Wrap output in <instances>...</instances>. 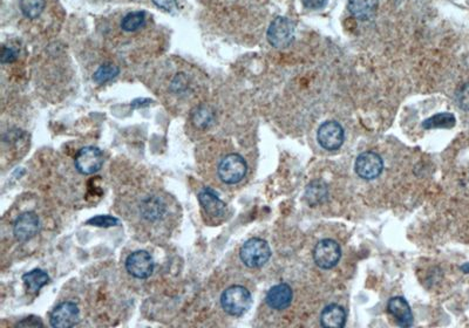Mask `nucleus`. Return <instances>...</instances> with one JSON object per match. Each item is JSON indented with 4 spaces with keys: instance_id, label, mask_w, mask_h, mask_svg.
<instances>
[{
    "instance_id": "obj_1",
    "label": "nucleus",
    "mask_w": 469,
    "mask_h": 328,
    "mask_svg": "<svg viewBox=\"0 0 469 328\" xmlns=\"http://www.w3.org/2000/svg\"><path fill=\"white\" fill-rule=\"evenodd\" d=\"M172 199L159 190L142 191L132 203V216L137 219L140 226L152 229H160L168 226L174 209Z\"/></svg>"
},
{
    "instance_id": "obj_2",
    "label": "nucleus",
    "mask_w": 469,
    "mask_h": 328,
    "mask_svg": "<svg viewBox=\"0 0 469 328\" xmlns=\"http://www.w3.org/2000/svg\"><path fill=\"white\" fill-rule=\"evenodd\" d=\"M253 297L244 286H230L221 295L222 309L233 317H241L250 309Z\"/></svg>"
},
{
    "instance_id": "obj_3",
    "label": "nucleus",
    "mask_w": 469,
    "mask_h": 328,
    "mask_svg": "<svg viewBox=\"0 0 469 328\" xmlns=\"http://www.w3.org/2000/svg\"><path fill=\"white\" fill-rule=\"evenodd\" d=\"M248 171L246 159L238 154L231 153L221 159L217 166V175L228 186L240 183Z\"/></svg>"
},
{
    "instance_id": "obj_4",
    "label": "nucleus",
    "mask_w": 469,
    "mask_h": 328,
    "mask_svg": "<svg viewBox=\"0 0 469 328\" xmlns=\"http://www.w3.org/2000/svg\"><path fill=\"white\" fill-rule=\"evenodd\" d=\"M240 257L244 265L250 269H258L269 262L271 249L264 239L251 238L241 248Z\"/></svg>"
},
{
    "instance_id": "obj_5",
    "label": "nucleus",
    "mask_w": 469,
    "mask_h": 328,
    "mask_svg": "<svg viewBox=\"0 0 469 328\" xmlns=\"http://www.w3.org/2000/svg\"><path fill=\"white\" fill-rule=\"evenodd\" d=\"M295 38V27L291 20L278 17L273 20L268 30V40L271 46L276 48H285L290 46Z\"/></svg>"
},
{
    "instance_id": "obj_6",
    "label": "nucleus",
    "mask_w": 469,
    "mask_h": 328,
    "mask_svg": "<svg viewBox=\"0 0 469 328\" xmlns=\"http://www.w3.org/2000/svg\"><path fill=\"white\" fill-rule=\"evenodd\" d=\"M342 250L338 243L332 239H324L313 250V260L320 269L330 270L338 264Z\"/></svg>"
},
{
    "instance_id": "obj_7",
    "label": "nucleus",
    "mask_w": 469,
    "mask_h": 328,
    "mask_svg": "<svg viewBox=\"0 0 469 328\" xmlns=\"http://www.w3.org/2000/svg\"><path fill=\"white\" fill-rule=\"evenodd\" d=\"M126 269L134 278H149L155 269L153 257L143 250L133 252L126 259Z\"/></svg>"
},
{
    "instance_id": "obj_8",
    "label": "nucleus",
    "mask_w": 469,
    "mask_h": 328,
    "mask_svg": "<svg viewBox=\"0 0 469 328\" xmlns=\"http://www.w3.org/2000/svg\"><path fill=\"white\" fill-rule=\"evenodd\" d=\"M74 163L79 173L83 175H92L102 168L103 155L97 147H86L79 150Z\"/></svg>"
},
{
    "instance_id": "obj_9",
    "label": "nucleus",
    "mask_w": 469,
    "mask_h": 328,
    "mask_svg": "<svg viewBox=\"0 0 469 328\" xmlns=\"http://www.w3.org/2000/svg\"><path fill=\"white\" fill-rule=\"evenodd\" d=\"M80 320V311L77 304L72 302H61L52 311L50 322L52 327L68 328L77 325Z\"/></svg>"
},
{
    "instance_id": "obj_10",
    "label": "nucleus",
    "mask_w": 469,
    "mask_h": 328,
    "mask_svg": "<svg viewBox=\"0 0 469 328\" xmlns=\"http://www.w3.org/2000/svg\"><path fill=\"white\" fill-rule=\"evenodd\" d=\"M199 202L208 222L218 223L226 216V206L215 195L213 190H202L199 194Z\"/></svg>"
},
{
    "instance_id": "obj_11",
    "label": "nucleus",
    "mask_w": 469,
    "mask_h": 328,
    "mask_svg": "<svg viewBox=\"0 0 469 328\" xmlns=\"http://www.w3.org/2000/svg\"><path fill=\"white\" fill-rule=\"evenodd\" d=\"M317 137L324 149L337 150L343 144L345 134L339 123L336 121H327L320 127Z\"/></svg>"
},
{
    "instance_id": "obj_12",
    "label": "nucleus",
    "mask_w": 469,
    "mask_h": 328,
    "mask_svg": "<svg viewBox=\"0 0 469 328\" xmlns=\"http://www.w3.org/2000/svg\"><path fill=\"white\" fill-rule=\"evenodd\" d=\"M41 229V221L32 211L21 213L14 224V235L19 242H27L37 236Z\"/></svg>"
},
{
    "instance_id": "obj_13",
    "label": "nucleus",
    "mask_w": 469,
    "mask_h": 328,
    "mask_svg": "<svg viewBox=\"0 0 469 328\" xmlns=\"http://www.w3.org/2000/svg\"><path fill=\"white\" fill-rule=\"evenodd\" d=\"M384 162L381 157L373 152L360 154L356 161V173L362 179H374L383 173Z\"/></svg>"
},
{
    "instance_id": "obj_14",
    "label": "nucleus",
    "mask_w": 469,
    "mask_h": 328,
    "mask_svg": "<svg viewBox=\"0 0 469 328\" xmlns=\"http://www.w3.org/2000/svg\"><path fill=\"white\" fill-rule=\"evenodd\" d=\"M265 300L271 309L282 311L289 307L293 302V290L288 284H278L266 293Z\"/></svg>"
},
{
    "instance_id": "obj_15",
    "label": "nucleus",
    "mask_w": 469,
    "mask_h": 328,
    "mask_svg": "<svg viewBox=\"0 0 469 328\" xmlns=\"http://www.w3.org/2000/svg\"><path fill=\"white\" fill-rule=\"evenodd\" d=\"M387 311L401 327H411L413 325L412 311L409 302L401 297L391 299L387 304Z\"/></svg>"
},
{
    "instance_id": "obj_16",
    "label": "nucleus",
    "mask_w": 469,
    "mask_h": 328,
    "mask_svg": "<svg viewBox=\"0 0 469 328\" xmlns=\"http://www.w3.org/2000/svg\"><path fill=\"white\" fill-rule=\"evenodd\" d=\"M347 322V312L342 306L329 305L322 312L320 317V324L323 327L327 328H339L344 327Z\"/></svg>"
},
{
    "instance_id": "obj_17",
    "label": "nucleus",
    "mask_w": 469,
    "mask_h": 328,
    "mask_svg": "<svg viewBox=\"0 0 469 328\" xmlns=\"http://www.w3.org/2000/svg\"><path fill=\"white\" fill-rule=\"evenodd\" d=\"M378 10V0H349V11L362 21L372 19Z\"/></svg>"
},
{
    "instance_id": "obj_18",
    "label": "nucleus",
    "mask_w": 469,
    "mask_h": 328,
    "mask_svg": "<svg viewBox=\"0 0 469 328\" xmlns=\"http://www.w3.org/2000/svg\"><path fill=\"white\" fill-rule=\"evenodd\" d=\"M23 280L31 292H38L50 282V277L43 270H33L23 275Z\"/></svg>"
},
{
    "instance_id": "obj_19",
    "label": "nucleus",
    "mask_w": 469,
    "mask_h": 328,
    "mask_svg": "<svg viewBox=\"0 0 469 328\" xmlns=\"http://www.w3.org/2000/svg\"><path fill=\"white\" fill-rule=\"evenodd\" d=\"M215 115L210 107L200 106L197 107L196 110H194L191 114V121H193L194 126L199 128V129H206L208 127L214 122Z\"/></svg>"
},
{
    "instance_id": "obj_20",
    "label": "nucleus",
    "mask_w": 469,
    "mask_h": 328,
    "mask_svg": "<svg viewBox=\"0 0 469 328\" xmlns=\"http://www.w3.org/2000/svg\"><path fill=\"white\" fill-rule=\"evenodd\" d=\"M144 23H146V14L143 11L130 12L125 16L121 21V28L125 32H135V31L140 30Z\"/></svg>"
},
{
    "instance_id": "obj_21",
    "label": "nucleus",
    "mask_w": 469,
    "mask_h": 328,
    "mask_svg": "<svg viewBox=\"0 0 469 328\" xmlns=\"http://www.w3.org/2000/svg\"><path fill=\"white\" fill-rule=\"evenodd\" d=\"M454 125H455V117L452 114L441 113L423 121V127L425 129H434V128H452Z\"/></svg>"
},
{
    "instance_id": "obj_22",
    "label": "nucleus",
    "mask_w": 469,
    "mask_h": 328,
    "mask_svg": "<svg viewBox=\"0 0 469 328\" xmlns=\"http://www.w3.org/2000/svg\"><path fill=\"white\" fill-rule=\"evenodd\" d=\"M46 6L45 0H21V10L28 19H37L41 17Z\"/></svg>"
},
{
    "instance_id": "obj_23",
    "label": "nucleus",
    "mask_w": 469,
    "mask_h": 328,
    "mask_svg": "<svg viewBox=\"0 0 469 328\" xmlns=\"http://www.w3.org/2000/svg\"><path fill=\"white\" fill-rule=\"evenodd\" d=\"M119 73H120L119 67L115 66L113 63H105L102 66L99 67V70L94 73V80L98 83H108L117 77Z\"/></svg>"
},
{
    "instance_id": "obj_24",
    "label": "nucleus",
    "mask_w": 469,
    "mask_h": 328,
    "mask_svg": "<svg viewBox=\"0 0 469 328\" xmlns=\"http://www.w3.org/2000/svg\"><path fill=\"white\" fill-rule=\"evenodd\" d=\"M87 224L95 226H105V228H110V226H115L119 224V219L112 216H97L87 221Z\"/></svg>"
},
{
    "instance_id": "obj_25",
    "label": "nucleus",
    "mask_w": 469,
    "mask_h": 328,
    "mask_svg": "<svg viewBox=\"0 0 469 328\" xmlns=\"http://www.w3.org/2000/svg\"><path fill=\"white\" fill-rule=\"evenodd\" d=\"M317 183H312L310 184L309 188H307V193H306V199H311L312 201L310 203L316 202L317 199L320 201V199H323V196L327 195V193L323 194V190H327L325 188H322V186H316Z\"/></svg>"
},
{
    "instance_id": "obj_26",
    "label": "nucleus",
    "mask_w": 469,
    "mask_h": 328,
    "mask_svg": "<svg viewBox=\"0 0 469 328\" xmlns=\"http://www.w3.org/2000/svg\"><path fill=\"white\" fill-rule=\"evenodd\" d=\"M458 102L463 110H469V83L461 87V90H459Z\"/></svg>"
},
{
    "instance_id": "obj_27",
    "label": "nucleus",
    "mask_w": 469,
    "mask_h": 328,
    "mask_svg": "<svg viewBox=\"0 0 469 328\" xmlns=\"http://www.w3.org/2000/svg\"><path fill=\"white\" fill-rule=\"evenodd\" d=\"M153 3L161 10L169 14L176 10V0H153Z\"/></svg>"
},
{
    "instance_id": "obj_28",
    "label": "nucleus",
    "mask_w": 469,
    "mask_h": 328,
    "mask_svg": "<svg viewBox=\"0 0 469 328\" xmlns=\"http://www.w3.org/2000/svg\"><path fill=\"white\" fill-rule=\"evenodd\" d=\"M17 59V52L12 47H4L3 53H1V63H14Z\"/></svg>"
},
{
    "instance_id": "obj_29",
    "label": "nucleus",
    "mask_w": 469,
    "mask_h": 328,
    "mask_svg": "<svg viewBox=\"0 0 469 328\" xmlns=\"http://www.w3.org/2000/svg\"><path fill=\"white\" fill-rule=\"evenodd\" d=\"M17 326L18 327H38V326H43V324L39 320V318L30 317V318L23 319V322H18Z\"/></svg>"
},
{
    "instance_id": "obj_30",
    "label": "nucleus",
    "mask_w": 469,
    "mask_h": 328,
    "mask_svg": "<svg viewBox=\"0 0 469 328\" xmlns=\"http://www.w3.org/2000/svg\"><path fill=\"white\" fill-rule=\"evenodd\" d=\"M304 5L310 10H320L327 5V0H304Z\"/></svg>"
}]
</instances>
